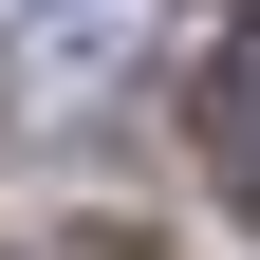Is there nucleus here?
Here are the masks:
<instances>
[{"label": "nucleus", "instance_id": "1", "mask_svg": "<svg viewBox=\"0 0 260 260\" xmlns=\"http://www.w3.org/2000/svg\"><path fill=\"white\" fill-rule=\"evenodd\" d=\"M205 168H223V205L260 223V19L205 56Z\"/></svg>", "mask_w": 260, "mask_h": 260}]
</instances>
